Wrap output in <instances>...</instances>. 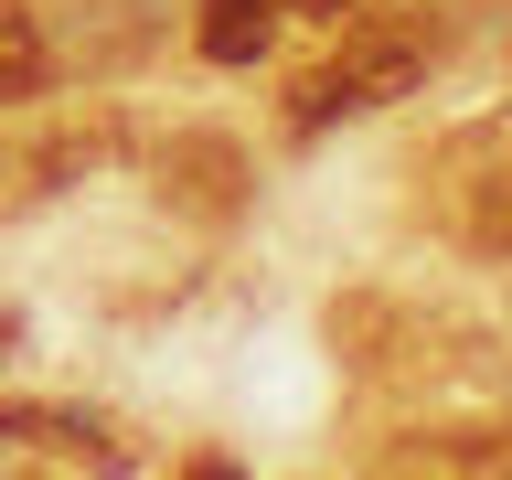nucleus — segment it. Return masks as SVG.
<instances>
[{
	"label": "nucleus",
	"mask_w": 512,
	"mask_h": 480,
	"mask_svg": "<svg viewBox=\"0 0 512 480\" xmlns=\"http://www.w3.org/2000/svg\"><path fill=\"white\" fill-rule=\"evenodd\" d=\"M448 224H459V246H470V256H512V160L470 171L459 203H448Z\"/></svg>",
	"instance_id": "6"
},
{
	"label": "nucleus",
	"mask_w": 512,
	"mask_h": 480,
	"mask_svg": "<svg viewBox=\"0 0 512 480\" xmlns=\"http://www.w3.org/2000/svg\"><path fill=\"white\" fill-rule=\"evenodd\" d=\"M150 192L171 214H192V224H235L256 203V171H246V150H235L224 128H171L150 150Z\"/></svg>",
	"instance_id": "4"
},
{
	"label": "nucleus",
	"mask_w": 512,
	"mask_h": 480,
	"mask_svg": "<svg viewBox=\"0 0 512 480\" xmlns=\"http://www.w3.org/2000/svg\"><path fill=\"white\" fill-rule=\"evenodd\" d=\"M288 11H299V0H203L192 43H203V64H256L267 43H278Z\"/></svg>",
	"instance_id": "5"
},
{
	"label": "nucleus",
	"mask_w": 512,
	"mask_h": 480,
	"mask_svg": "<svg viewBox=\"0 0 512 480\" xmlns=\"http://www.w3.org/2000/svg\"><path fill=\"white\" fill-rule=\"evenodd\" d=\"M43 75H54V43H43V22H32V0H0V107L32 96Z\"/></svg>",
	"instance_id": "7"
},
{
	"label": "nucleus",
	"mask_w": 512,
	"mask_h": 480,
	"mask_svg": "<svg viewBox=\"0 0 512 480\" xmlns=\"http://www.w3.org/2000/svg\"><path fill=\"white\" fill-rule=\"evenodd\" d=\"M310 22H342V11H374V0H299Z\"/></svg>",
	"instance_id": "8"
},
{
	"label": "nucleus",
	"mask_w": 512,
	"mask_h": 480,
	"mask_svg": "<svg viewBox=\"0 0 512 480\" xmlns=\"http://www.w3.org/2000/svg\"><path fill=\"white\" fill-rule=\"evenodd\" d=\"M491 459H502V470H512V448H491Z\"/></svg>",
	"instance_id": "10"
},
{
	"label": "nucleus",
	"mask_w": 512,
	"mask_h": 480,
	"mask_svg": "<svg viewBox=\"0 0 512 480\" xmlns=\"http://www.w3.org/2000/svg\"><path fill=\"white\" fill-rule=\"evenodd\" d=\"M11 342H22V320H11V310H0V352H11Z\"/></svg>",
	"instance_id": "9"
},
{
	"label": "nucleus",
	"mask_w": 512,
	"mask_h": 480,
	"mask_svg": "<svg viewBox=\"0 0 512 480\" xmlns=\"http://www.w3.org/2000/svg\"><path fill=\"white\" fill-rule=\"evenodd\" d=\"M128 150V128L107 107H75V118H32V128H0V224L64 203L75 182H96L107 160Z\"/></svg>",
	"instance_id": "2"
},
{
	"label": "nucleus",
	"mask_w": 512,
	"mask_h": 480,
	"mask_svg": "<svg viewBox=\"0 0 512 480\" xmlns=\"http://www.w3.org/2000/svg\"><path fill=\"white\" fill-rule=\"evenodd\" d=\"M427 54H438V32H416V22H352L342 54H320L288 86V139H320V128H342V118H374V107L416 96L427 86Z\"/></svg>",
	"instance_id": "1"
},
{
	"label": "nucleus",
	"mask_w": 512,
	"mask_h": 480,
	"mask_svg": "<svg viewBox=\"0 0 512 480\" xmlns=\"http://www.w3.org/2000/svg\"><path fill=\"white\" fill-rule=\"evenodd\" d=\"M0 459H11V470H128V438L96 406L0 395Z\"/></svg>",
	"instance_id": "3"
}]
</instances>
